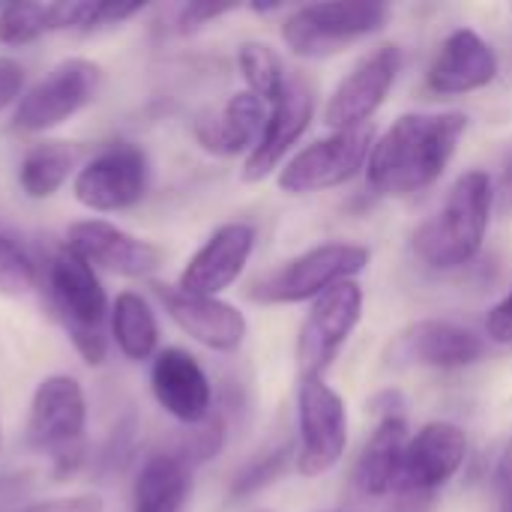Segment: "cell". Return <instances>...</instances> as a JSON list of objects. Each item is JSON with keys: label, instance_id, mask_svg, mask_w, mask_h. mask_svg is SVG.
<instances>
[{"label": "cell", "instance_id": "6", "mask_svg": "<svg viewBox=\"0 0 512 512\" xmlns=\"http://www.w3.org/2000/svg\"><path fill=\"white\" fill-rule=\"evenodd\" d=\"M87 396L78 378L48 375L30 396L24 438L36 453H45L60 474L72 471L84 456Z\"/></svg>", "mask_w": 512, "mask_h": 512}, {"label": "cell", "instance_id": "12", "mask_svg": "<svg viewBox=\"0 0 512 512\" xmlns=\"http://www.w3.org/2000/svg\"><path fill=\"white\" fill-rule=\"evenodd\" d=\"M402 69V48L393 42H384L372 51H366L333 87L324 105V126L333 132L360 129L369 126V120L384 105L387 93L393 90Z\"/></svg>", "mask_w": 512, "mask_h": 512}, {"label": "cell", "instance_id": "9", "mask_svg": "<svg viewBox=\"0 0 512 512\" xmlns=\"http://www.w3.org/2000/svg\"><path fill=\"white\" fill-rule=\"evenodd\" d=\"M348 450V408L345 399L324 381H300L297 390V450L294 465L300 477H321L333 471Z\"/></svg>", "mask_w": 512, "mask_h": 512}, {"label": "cell", "instance_id": "2", "mask_svg": "<svg viewBox=\"0 0 512 512\" xmlns=\"http://www.w3.org/2000/svg\"><path fill=\"white\" fill-rule=\"evenodd\" d=\"M495 210L492 177L471 168L456 177L447 198L414 234V255L432 270L468 267L486 243Z\"/></svg>", "mask_w": 512, "mask_h": 512}, {"label": "cell", "instance_id": "3", "mask_svg": "<svg viewBox=\"0 0 512 512\" xmlns=\"http://www.w3.org/2000/svg\"><path fill=\"white\" fill-rule=\"evenodd\" d=\"M45 285L51 309L78 357L87 366H102L108 354L105 321L111 318V303L99 282V273L69 246H60L48 261Z\"/></svg>", "mask_w": 512, "mask_h": 512}, {"label": "cell", "instance_id": "35", "mask_svg": "<svg viewBox=\"0 0 512 512\" xmlns=\"http://www.w3.org/2000/svg\"><path fill=\"white\" fill-rule=\"evenodd\" d=\"M498 489L504 498V512H512V441L507 444L501 462H498Z\"/></svg>", "mask_w": 512, "mask_h": 512}, {"label": "cell", "instance_id": "1", "mask_svg": "<svg viewBox=\"0 0 512 512\" xmlns=\"http://www.w3.org/2000/svg\"><path fill=\"white\" fill-rule=\"evenodd\" d=\"M468 114L462 111H411L375 138L366 180L384 198H411L432 189L453 162Z\"/></svg>", "mask_w": 512, "mask_h": 512}, {"label": "cell", "instance_id": "19", "mask_svg": "<svg viewBox=\"0 0 512 512\" xmlns=\"http://www.w3.org/2000/svg\"><path fill=\"white\" fill-rule=\"evenodd\" d=\"M312 117H315L312 87L303 78H288L285 93L267 111V123H264L258 147L243 162V180L261 183L264 177H270L288 159L297 141L306 135Z\"/></svg>", "mask_w": 512, "mask_h": 512}, {"label": "cell", "instance_id": "26", "mask_svg": "<svg viewBox=\"0 0 512 512\" xmlns=\"http://www.w3.org/2000/svg\"><path fill=\"white\" fill-rule=\"evenodd\" d=\"M237 69H240V75L246 81V90L255 93L267 105H273L285 93L288 78H291L285 72V63L276 54V48L267 45V42H255V39L243 42L237 48Z\"/></svg>", "mask_w": 512, "mask_h": 512}, {"label": "cell", "instance_id": "25", "mask_svg": "<svg viewBox=\"0 0 512 512\" xmlns=\"http://www.w3.org/2000/svg\"><path fill=\"white\" fill-rule=\"evenodd\" d=\"M78 174V147L69 141H39L18 162V186L27 198L45 201Z\"/></svg>", "mask_w": 512, "mask_h": 512}, {"label": "cell", "instance_id": "20", "mask_svg": "<svg viewBox=\"0 0 512 512\" xmlns=\"http://www.w3.org/2000/svg\"><path fill=\"white\" fill-rule=\"evenodd\" d=\"M498 78L495 48L471 27L453 30L426 69V87L438 96H468Z\"/></svg>", "mask_w": 512, "mask_h": 512}, {"label": "cell", "instance_id": "33", "mask_svg": "<svg viewBox=\"0 0 512 512\" xmlns=\"http://www.w3.org/2000/svg\"><path fill=\"white\" fill-rule=\"evenodd\" d=\"M486 336L498 345H512V288L498 300L486 318Z\"/></svg>", "mask_w": 512, "mask_h": 512}, {"label": "cell", "instance_id": "18", "mask_svg": "<svg viewBox=\"0 0 512 512\" xmlns=\"http://www.w3.org/2000/svg\"><path fill=\"white\" fill-rule=\"evenodd\" d=\"M255 240H258V231L249 222L219 225L198 246V252L186 261V267L177 279V288H183L189 294L219 297L243 276V270L255 252Z\"/></svg>", "mask_w": 512, "mask_h": 512}, {"label": "cell", "instance_id": "15", "mask_svg": "<svg viewBox=\"0 0 512 512\" xmlns=\"http://www.w3.org/2000/svg\"><path fill=\"white\" fill-rule=\"evenodd\" d=\"M150 288L165 306L168 318L198 345L216 354H234L246 342L249 321L234 303H225L222 297L189 294L177 285H162V282H153Z\"/></svg>", "mask_w": 512, "mask_h": 512}, {"label": "cell", "instance_id": "39", "mask_svg": "<svg viewBox=\"0 0 512 512\" xmlns=\"http://www.w3.org/2000/svg\"><path fill=\"white\" fill-rule=\"evenodd\" d=\"M258 512H267V510H258Z\"/></svg>", "mask_w": 512, "mask_h": 512}, {"label": "cell", "instance_id": "30", "mask_svg": "<svg viewBox=\"0 0 512 512\" xmlns=\"http://www.w3.org/2000/svg\"><path fill=\"white\" fill-rule=\"evenodd\" d=\"M237 6H210V3H186L177 9V33L189 36L204 30L207 24H213L216 18H225L228 12H234Z\"/></svg>", "mask_w": 512, "mask_h": 512}, {"label": "cell", "instance_id": "10", "mask_svg": "<svg viewBox=\"0 0 512 512\" xmlns=\"http://www.w3.org/2000/svg\"><path fill=\"white\" fill-rule=\"evenodd\" d=\"M150 159L132 141H111L72 177V195L90 213H120L144 201Z\"/></svg>", "mask_w": 512, "mask_h": 512}, {"label": "cell", "instance_id": "7", "mask_svg": "<svg viewBox=\"0 0 512 512\" xmlns=\"http://www.w3.org/2000/svg\"><path fill=\"white\" fill-rule=\"evenodd\" d=\"M102 87V66L87 57H66L51 66L18 99L9 126L24 135H39L63 126L84 111Z\"/></svg>", "mask_w": 512, "mask_h": 512}, {"label": "cell", "instance_id": "11", "mask_svg": "<svg viewBox=\"0 0 512 512\" xmlns=\"http://www.w3.org/2000/svg\"><path fill=\"white\" fill-rule=\"evenodd\" d=\"M360 318H363V288L357 279L339 282L309 306L297 333L300 381L324 378V372L333 366V360L357 330Z\"/></svg>", "mask_w": 512, "mask_h": 512}, {"label": "cell", "instance_id": "8", "mask_svg": "<svg viewBox=\"0 0 512 512\" xmlns=\"http://www.w3.org/2000/svg\"><path fill=\"white\" fill-rule=\"evenodd\" d=\"M375 147V126L330 132L303 150H297L276 177V186L285 195H315L336 186H345L360 171H366Z\"/></svg>", "mask_w": 512, "mask_h": 512}, {"label": "cell", "instance_id": "13", "mask_svg": "<svg viewBox=\"0 0 512 512\" xmlns=\"http://www.w3.org/2000/svg\"><path fill=\"white\" fill-rule=\"evenodd\" d=\"M78 258H84L96 273H111L123 279H150L165 264L162 246L129 234L108 219H78L66 228V243Z\"/></svg>", "mask_w": 512, "mask_h": 512}, {"label": "cell", "instance_id": "37", "mask_svg": "<svg viewBox=\"0 0 512 512\" xmlns=\"http://www.w3.org/2000/svg\"><path fill=\"white\" fill-rule=\"evenodd\" d=\"M0 444H3V423H0Z\"/></svg>", "mask_w": 512, "mask_h": 512}, {"label": "cell", "instance_id": "22", "mask_svg": "<svg viewBox=\"0 0 512 512\" xmlns=\"http://www.w3.org/2000/svg\"><path fill=\"white\" fill-rule=\"evenodd\" d=\"M408 441H411V429H408L405 417L378 420L375 432L363 444V450L354 462V471H351V483L357 486L360 495L384 498V495L396 492Z\"/></svg>", "mask_w": 512, "mask_h": 512}, {"label": "cell", "instance_id": "28", "mask_svg": "<svg viewBox=\"0 0 512 512\" xmlns=\"http://www.w3.org/2000/svg\"><path fill=\"white\" fill-rule=\"evenodd\" d=\"M39 273L33 258L0 231V297H24L36 288Z\"/></svg>", "mask_w": 512, "mask_h": 512}, {"label": "cell", "instance_id": "4", "mask_svg": "<svg viewBox=\"0 0 512 512\" xmlns=\"http://www.w3.org/2000/svg\"><path fill=\"white\" fill-rule=\"evenodd\" d=\"M372 261V252L360 243H321L306 249L303 255L285 261L282 267L258 276L246 297L264 306H291V303H315L321 294L336 288L339 282L357 279Z\"/></svg>", "mask_w": 512, "mask_h": 512}, {"label": "cell", "instance_id": "32", "mask_svg": "<svg viewBox=\"0 0 512 512\" xmlns=\"http://www.w3.org/2000/svg\"><path fill=\"white\" fill-rule=\"evenodd\" d=\"M24 96V66L15 57L0 54V111L18 105Z\"/></svg>", "mask_w": 512, "mask_h": 512}, {"label": "cell", "instance_id": "23", "mask_svg": "<svg viewBox=\"0 0 512 512\" xmlns=\"http://www.w3.org/2000/svg\"><path fill=\"white\" fill-rule=\"evenodd\" d=\"M189 492L192 468L174 453H153L132 483V512H183Z\"/></svg>", "mask_w": 512, "mask_h": 512}, {"label": "cell", "instance_id": "31", "mask_svg": "<svg viewBox=\"0 0 512 512\" xmlns=\"http://www.w3.org/2000/svg\"><path fill=\"white\" fill-rule=\"evenodd\" d=\"M12 512H105V504L99 495H63L48 501H27Z\"/></svg>", "mask_w": 512, "mask_h": 512}, {"label": "cell", "instance_id": "34", "mask_svg": "<svg viewBox=\"0 0 512 512\" xmlns=\"http://www.w3.org/2000/svg\"><path fill=\"white\" fill-rule=\"evenodd\" d=\"M33 480L27 474H0V512H12L27 504Z\"/></svg>", "mask_w": 512, "mask_h": 512}, {"label": "cell", "instance_id": "5", "mask_svg": "<svg viewBox=\"0 0 512 512\" xmlns=\"http://www.w3.org/2000/svg\"><path fill=\"white\" fill-rule=\"evenodd\" d=\"M390 21L387 3L369 0H330V3H306L285 15L282 42L291 54L306 60H321L345 51L348 45L375 36Z\"/></svg>", "mask_w": 512, "mask_h": 512}, {"label": "cell", "instance_id": "21", "mask_svg": "<svg viewBox=\"0 0 512 512\" xmlns=\"http://www.w3.org/2000/svg\"><path fill=\"white\" fill-rule=\"evenodd\" d=\"M267 111H270L267 102H261L249 90H240L228 96L216 111L195 120V141L201 150L219 159H231L243 153L249 156L261 141Z\"/></svg>", "mask_w": 512, "mask_h": 512}, {"label": "cell", "instance_id": "17", "mask_svg": "<svg viewBox=\"0 0 512 512\" xmlns=\"http://www.w3.org/2000/svg\"><path fill=\"white\" fill-rule=\"evenodd\" d=\"M150 393L168 417L189 429L213 417V384L183 348H165L150 360Z\"/></svg>", "mask_w": 512, "mask_h": 512}, {"label": "cell", "instance_id": "29", "mask_svg": "<svg viewBox=\"0 0 512 512\" xmlns=\"http://www.w3.org/2000/svg\"><path fill=\"white\" fill-rule=\"evenodd\" d=\"M291 447H276L270 453H261L258 459H252L231 483V498H249L255 492H261L264 486L276 483V477L282 474V468L291 459Z\"/></svg>", "mask_w": 512, "mask_h": 512}, {"label": "cell", "instance_id": "16", "mask_svg": "<svg viewBox=\"0 0 512 512\" xmlns=\"http://www.w3.org/2000/svg\"><path fill=\"white\" fill-rule=\"evenodd\" d=\"M465 459H468V435L456 423L432 420L411 435L396 492L432 495L459 474Z\"/></svg>", "mask_w": 512, "mask_h": 512}, {"label": "cell", "instance_id": "24", "mask_svg": "<svg viewBox=\"0 0 512 512\" xmlns=\"http://www.w3.org/2000/svg\"><path fill=\"white\" fill-rule=\"evenodd\" d=\"M111 339L117 351L132 360H153L159 354V321L150 303L135 294V291H120L117 300L111 303V318H108Z\"/></svg>", "mask_w": 512, "mask_h": 512}, {"label": "cell", "instance_id": "14", "mask_svg": "<svg viewBox=\"0 0 512 512\" xmlns=\"http://www.w3.org/2000/svg\"><path fill=\"white\" fill-rule=\"evenodd\" d=\"M486 357V339L474 330L441 321L423 318L399 330L390 342V363L393 366H423L438 372L468 369Z\"/></svg>", "mask_w": 512, "mask_h": 512}, {"label": "cell", "instance_id": "36", "mask_svg": "<svg viewBox=\"0 0 512 512\" xmlns=\"http://www.w3.org/2000/svg\"><path fill=\"white\" fill-rule=\"evenodd\" d=\"M507 183H510V189H512V162H510V174H507Z\"/></svg>", "mask_w": 512, "mask_h": 512}, {"label": "cell", "instance_id": "38", "mask_svg": "<svg viewBox=\"0 0 512 512\" xmlns=\"http://www.w3.org/2000/svg\"><path fill=\"white\" fill-rule=\"evenodd\" d=\"M324 512H348V510H324Z\"/></svg>", "mask_w": 512, "mask_h": 512}, {"label": "cell", "instance_id": "27", "mask_svg": "<svg viewBox=\"0 0 512 512\" xmlns=\"http://www.w3.org/2000/svg\"><path fill=\"white\" fill-rule=\"evenodd\" d=\"M54 33L51 3H6L0 6V45L24 48Z\"/></svg>", "mask_w": 512, "mask_h": 512}]
</instances>
